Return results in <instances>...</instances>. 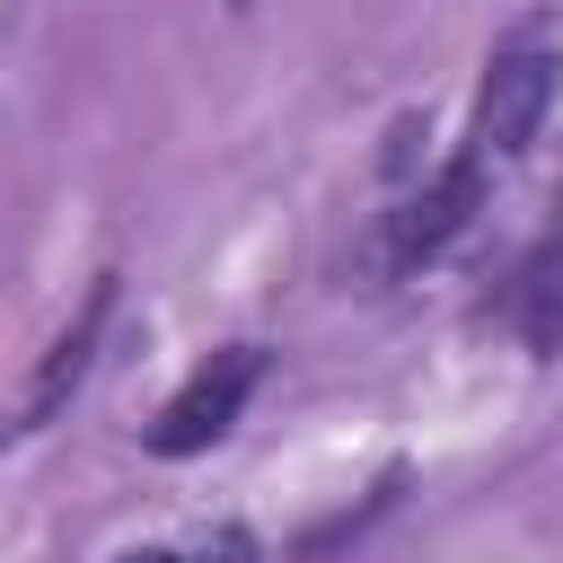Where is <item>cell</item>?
<instances>
[{
	"instance_id": "4",
	"label": "cell",
	"mask_w": 563,
	"mask_h": 563,
	"mask_svg": "<svg viewBox=\"0 0 563 563\" xmlns=\"http://www.w3.org/2000/svg\"><path fill=\"white\" fill-rule=\"evenodd\" d=\"M106 317H114V273H97V282H88V299H79V317L44 343V361H35L26 396H18V413L0 422L9 440H18V431H44V422L79 396V378H88V361H97V343H106Z\"/></svg>"
},
{
	"instance_id": "1",
	"label": "cell",
	"mask_w": 563,
	"mask_h": 563,
	"mask_svg": "<svg viewBox=\"0 0 563 563\" xmlns=\"http://www.w3.org/2000/svg\"><path fill=\"white\" fill-rule=\"evenodd\" d=\"M554 88H563V35L545 18L510 26L475 79V150L484 158H528V141L545 132L554 114Z\"/></svg>"
},
{
	"instance_id": "6",
	"label": "cell",
	"mask_w": 563,
	"mask_h": 563,
	"mask_svg": "<svg viewBox=\"0 0 563 563\" xmlns=\"http://www.w3.org/2000/svg\"><path fill=\"white\" fill-rule=\"evenodd\" d=\"M185 563H255V545H246V528H220L202 554H185Z\"/></svg>"
},
{
	"instance_id": "7",
	"label": "cell",
	"mask_w": 563,
	"mask_h": 563,
	"mask_svg": "<svg viewBox=\"0 0 563 563\" xmlns=\"http://www.w3.org/2000/svg\"><path fill=\"white\" fill-rule=\"evenodd\" d=\"M132 563H167V554H132Z\"/></svg>"
},
{
	"instance_id": "3",
	"label": "cell",
	"mask_w": 563,
	"mask_h": 563,
	"mask_svg": "<svg viewBox=\"0 0 563 563\" xmlns=\"http://www.w3.org/2000/svg\"><path fill=\"white\" fill-rule=\"evenodd\" d=\"M475 202H484V150L466 141V150H457L422 194H405V202H396V220H387V264H396V273L431 264V255L475 220Z\"/></svg>"
},
{
	"instance_id": "2",
	"label": "cell",
	"mask_w": 563,
	"mask_h": 563,
	"mask_svg": "<svg viewBox=\"0 0 563 563\" xmlns=\"http://www.w3.org/2000/svg\"><path fill=\"white\" fill-rule=\"evenodd\" d=\"M255 378H264V343H220L167 405H158V422H150V449L158 457H194V449H211L238 413H246V396H255Z\"/></svg>"
},
{
	"instance_id": "5",
	"label": "cell",
	"mask_w": 563,
	"mask_h": 563,
	"mask_svg": "<svg viewBox=\"0 0 563 563\" xmlns=\"http://www.w3.org/2000/svg\"><path fill=\"white\" fill-rule=\"evenodd\" d=\"M510 325L528 352H563V229L528 246V264L510 282Z\"/></svg>"
}]
</instances>
